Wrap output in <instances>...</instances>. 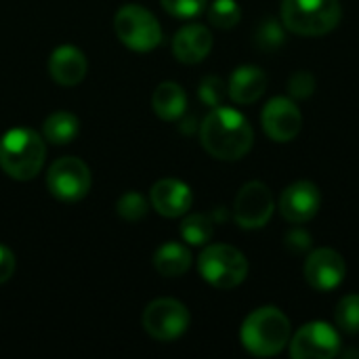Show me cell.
Returning a JSON list of instances; mask_svg holds the SVG:
<instances>
[{"instance_id":"cell-21","label":"cell","mask_w":359,"mask_h":359,"mask_svg":"<svg viewBox=\"0 0 359 359\" xmlns=\"http://www.w3.org/2000/svg\"><path fill=\"white\" fill-rule=\"evenodd\" d=\"M212 219L208 215H189L181 223V238L191 246H204L210 242L215 227Z\"/></svg>"},{"instance_id":"cell-24","label":"cell","mask_w":359,"mask_h":359,"mask_svg":"<svg viewBox=\"0 0 359 359\" xmlns=\"http://www.w3.org/2000/svg\"><path fill=\"white\" fill-rule=\"evenodd\" d=\"M147 210H149L147 200H145L141 194H137V191H126V194L116 202V212H118L124 221H128V223L141 221V219L147 215Z\"/></svg>"},{"instance_id":"cell-6","label":"cell","mask_w":359,"mask_h":359,"mask_svg":"<svg viewBox=\"0 0 359 359\" xmlns=\"http://www.w3.org/2000/svg\"><path fill=\"white\" fill-rule=\"evenodd\" d=\"M114 27L122 44L137 53L154 50L162 42V27L156 15L141 4H124L114 17Z\"/></svg>"},{"instance_id":"cell-13","label":"cell","mask_w":359,"mask_h":359,"mask_svg":"<svg viewBox=\"0 0 359 359\" xmlns=\"http://www.w3.org/2000/svg\"><path fill=\"white\" fill-rule=\"evenodd\" d=\"M322 206V194L311 181H297L280 196V212L286 221L301 225L311 221Z\"/></svg>"},{"instance_id":"cell-25","label":"cell","mask_w":359,"mask_h":359,"mask_svg":"<svg viewBox=\"0 0 359 359\" xmlns=\"http://www.w3.org/2000/svg\"><path fill=\"white\" fill-rule=\"evenodd\" d=\"M282 44H284L282 25L278 21H273V19L261 23V27L257 29V46L263 48V50H276Z\"/></svg>"},{"instance_id":"cell-15","label":"cell","mask_w":359,"mask_h":359,"mask_svg":"<svg viewBox=\"0 0 359 359\" xmlns=\"http://www.w3.org/2000/svg\"><path fill=\"white\" fill-rule=\"evenodd\" d=\"M88 72L86 55L69 44L57 46L48 57V74L61 86H76Z\"/></svg>"},{"instance_id":"cell-5","label":"cell","mask_w":359,"mask_h":359,"mask_svg":"<svg viewBox=\"0 0 359 359\" xmlns=\"http://www.w3.org/2000/svg\"><path fill=\"white\" fill-rule=\"evenodd\" d=\"M200 276L215 288L229 290L240 286L248 276L246 257L229 244H210L198 259Z\"/></svg>"},{"instance_id":"cell-1","label":"cell","mask_w":359,"mask_h":359,"mask_svg":"<svg viewBox=\"0 0 359 359\" xmlns=\"http://www.w3.org/2000/svg\"><path fill=\"white\" fill-rule=\"evenodd\" d=\"M200 141L212 158L231 162L250 151L255 133L244 114L217 105L200 126Z\"/></svg>"},{"instance_id":"cell-2","label":"cell","mask_w":359,"mask_h":359,"mask_svg":"<svg viewBox=\"0 0 359 359\" xmlns=\"http://www.w3.org/2000/svg\"><path fill=\"white\" fill-rule=\"evenodd\" d=\"M46 158V141L29 128H11L0 137V168L17 181L40 175Z\"/></svg>"},{"instance_id":"cell-4","label":"cell","mask_w":359,"mask_h":359,"mask_svg":"<svg viewBox=\"0 0 359 359\" xmlns=\"http://www.w3.org/2000/svg\"><path fill=\"white\" fill-rule=\"evenodd\" d=\"M343 17L339 0H284L282 23L299 36H324L332 32Z\"/></svg>"},{"instance_id":"cell-12","label":"cell","mask_w":359,"mask_h":359,"mask_svg":"<svg viewBox=\"0 0 359 359\" xmlns=\"http://www.w3.org/2000/svg\"><path fill=\"white\" fill-rule=\"evenodd\" d=\"M347 276L345 259L332 248H318L307 257L305 280L318 292H328L341 286Z\"/></svg>"},{"instance_id":"cell-10","label":"cell","mask_w":359,"mask_h":359,"mask_svg":"<svg viewBox=\"0 0 359 359\" xmlns=\"http://www.w3.org/2000/svg\"><path fill=\"white\" fill-rule=\"evenodd\" d=\"M341 353V337L326 322H311L297 330L290 341V358L332 359Z\"/></svg>"},{"instance_id":"cell-9","label":"cell","mask_w":359,"mask_h":359,"mask_svg":"<svg viewBox=\"0 0 359 359\" xmlns=\"http://www.w3.org/2000/svg\"><path fill=\"white\" fill-rule=\"evenodd\" d=\"M276 208L271 189L261 181L246 183L233 204V219L242 229H261L269 223Z\"/></svg>"},{"instance_id":"cell-3","label":"cell","mask_w":359,"mask_h":359,"mask_svg":"<svg viewBox=\"0 0 359 359\" xmlns=\"http://www.w3.org/2000/svg\"><path fill=\"white\" fill-rule=\"evenodd\" d=\"M240 341L248 353L273 358L290 343V322L278 307H259L244 320Z\"/></svg>"},{"instance_id":"cell-28","label":"cell","mask_w":359,"mask_h":359,"mask_svg":"<svg viewBox=\"0 0 359 359\" xmlns=\"http://www.w3.org/2000/svg\"><path fill=\"white\" fill-rule=\"evenodd\" d=\"M288 90L294 99H307L316 90V78L309 72H297L288 80Z\"/></svg>"},{"instance_id":"cell-8","label":"cell","mask_w":359,"mask_h":359,"mask_svg":"<svg viewBox=\"0 0 359 359\" xmlns=\"http://www.w3.org/2000/svg\"><path fill=\"white\" fill-rule=\"evenodd\" d=\"M48 191L61 202H78L90 189V168L74 156L59 158L46 175Z\"/></svg>"},{"instance_id":"cell-17","label":"cell","mask_w":359,"mask_h":359,"mask_svg":"<svg viewBox=\"0 0 359 359\" xmlns=\"http://www.w3.org/2000/svg\"><path fill=\"white\" fill-rule=\"evenodd\" d=\"M265 88H267V76L257 65L238 67L227 82V95L231 97V101L240 105L255 103L257 99H261Z\"/></svg>"},{"instance_id":"cell-22","label":"cell","mask_w":359,"mask_h":359,"mask_svg":"<svg viewBox=\"0 0 359 359\" xmlns=\"http://www.w3.org/2000/svg\"><path fill=\"white\" fill-rule=\"evenodd\" d=\"M242 11L236 0H215L208 8V19L215 27L231 29L240 23Z\"/></svg>"},{"instance_id":"cell-18","label":"cell","mask_w":359,"mask_h":359,"mask_svg":"<svg viewBox=\"0 0 359 359\" xmlns=\"http://www.w3.org/2000/svg\"><path fill=\"white\" fill-rule=\"evenodd\" d=\"M151 107L158 114V118L166 122H175L185 114L187 95L177 82H162L151 95Z\"/></svg>"},{"instance_id":"cell-7","label":"cell","mask_w":359,"mask_h":359,"mask_svg":"<svg viewBox=\"0 0 359 359\" xmlns=\"http://www.w3.org/2000/svg\"><path fill=\"white\" fill-rule=\"evenodd\" d=\"M189 320L187 307L177 299H156L143 311L145 332L160 343L179 339L189 328Z\"/></svg>"},{"instance_id":"cell-14","label":"cell","mask_w":359,"mask_h":359,"mask_svg":"<svg viewBox=\"0 0 359 359\" xmlns=\"http://www.w3.org/2000/svg\"><path fill=\"white\" fill-rule=\"evenodd\" d=\"M151 206L158 215L168 217V219H177L183 217L194 202L191 189L187 183L179 181V179H160L149 194Z\"/></svg>"},{"instance_id":"cell-26","label":"cell","mask_w":359,"mask_h":359,"mask_svg":"<svg viewBox=\"0 0 359 359\" xmlns=\"http://www.w3.org/2000/svg\"><path fill=\"white\" fill-rule=\"evenodd\" d=\"M225 95H227V86L223 84L221 78L208 76V78L202 80V84H200V99H202L206 105H210V107L221 105L223 99H225Z\"/></svg>"},{"instance_id":"cell-29","label":"cell","mask_w":359,"mask_h":359,"mask_svg":"<svg viewBox=\"0 0 359 359\" xmlns=\"http://www.w3.org/2000/svg\"><path fill=\"white\" fill-rule=\"evenodd\" d=\"M15 267H17V261H15V255L0 244V284L8 282L15 273Z\"/></svg>"},{"instance_id":"cell-16","label":"cell","mask_w":359,"mask_h":359,"mask_svg":"<svg viewBox=\"0 0 359 359\" xmlns=\"http://www.w3.org/2000/svg\"><path fill=\"white\" fill-rule=\"evenodd\" d=\"M212 48V34L206 25L187 23L172 38V53L181 63L194 65L208 57Z\"/></svg>"},{"instance_id":"cell-20","label":"cell","mask_w":359,"mask_h":359,"mask_svg":"<svg viewBox=\"0 0 359 359\" xmlns=\"http://www.w3.org/2000/svg\"><path fill=\"white\" fill-rule=\"evenodd\" d=\"M80 133V122L74 114L69 111H55L44 120L42 126V137L44 141L53 145H67L72 143Z\"/></svg>"},{"instance_id":"cell-11","label":"cell","mask_w":359,"mask_h":359,"mask_svg":"<svg viewBox=\"0 0 359 359\" xmlns=\"http://www.w3.org/2000/svg\"><path fill=\"white\" fill-rule=\"evenodd\" d=\"M261 122H263L265 135L271 141L288 143L301 133L303 116H301V109L297 107V103L292 99L276 97L263 107Z\"/></svg>"},{"instance_id":"cell-27","label":"cell","mask_w":359,"mask_h":359,"mask_svg":"<svg viewBox=\"0 0 359 359\" xmlns=\"http://www.w3.org/2000/svg\"><path fill=\"white\" fill-rule=\"evenodd\" d=\"M160 2L172 17H179V19L196 17L206 6V0H160Z\"/></svg>"},{"instance_id":"cell-23","label":"cell","mask_w":359,"mask_h":359,"mask_svg":"<svg viewBox=\"0 0 359 359\" xmlns=\"http://www.w3.org/2000/svg\"><path fill=\"white\" fill-rule=\"evenodd\" d=\"M334 320L339 324L341 330L349 332V334H358L359 332V294H347L339 301L337 311H334Z\"/></svg>"},{"instance_id":"cell-19","label":"cell","mask_w":359,"mask_h":359,"mask_svg":"<svg viewBox=\"0 0 359 359\" xmlns=\"http://www.w3.org/2000/svg\"><path fill=\"white\" fill-rule=\"evenodd\" d=\"M154 267L164 278H181L191 267V252L179 242H166L156 250Z\"/></svg>"}]
</instances>
